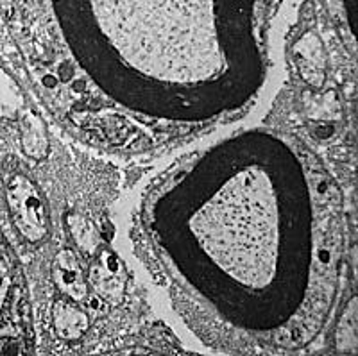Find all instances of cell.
I'll return each mask as SVG.
<instances>
[{"mask_svg": "<svg viewBox=\"0 0 358 356\" xmlns=\"http://www.w3.org/2000/svg\"><path fill=\"white\" fill-rule=\"evenodd\" d=\"M8 206L11 219L29 242H40L49 231L47 208L34 183L18 174L8 185Z\"/></svg>", "mask_w": 358, "mask_h": 356, "instance_id": "obj_1", "label": "cell"}, {"mask_svg": "<svg viewBox=\"0 0 358 356\" xmlns=\"http://www.w3.org/2000/svg\"><path fill=\"white\" fill-rule=\"evenodd\" d=\"M90 280L94 285L95 292L106 303L118 304L122 301L124 292H126V272H124L122 263L118 262L117 256L110 251H104L101 258L97 259L94 267H92V274Z\"/></svg>", "mask_w": 358, "mask_h": 356, "instance_id": "obj_2", "label": "cell"}, {"mask_svg": "<svg viewBox=\"0 0 358 356\" xmlns=\"http://www.w3.org/2000/svg\"><path fill=\"white\" fill-rule=\"evenodd\" d=\"M52 278L56 287L65 292L72 301H83L88 296L81 265L76 258V252L70 249H63L57 252L52 265Z\"/></svg>", "mask_w": 358, "mask_h": 356, "instance_id": "obj_3", "label": "cell"}, {"mask_svg": "<svg viewBox=\"0 0 358 356\" xmlns=\"http://www.w3.org/2000/svg\"><path fill=\"white\" fill-rule=\"evenodd\" d=\"M52 326L62 340H79L90 326L88 315L70 301H56L52 306Z\"/></svg>", "mask_w": 358, "mask_h": 356, "instance_id": "obj_4", "label": "cell"}, {"mask_svg": "<svg viewBox=\"0 0 358 356\" xmlns=\"http://www.w3.org/2000/svg\"><path fill=\"white\" fill-rule=\"evenodd\" d=\"M296 52L299 56V70H301L305 81L319 88L324 81V72H321L322 66H324V56H322L319 38L313 33L305 34L296 43Z\"/></svg>", "mask_w": 358, "mask_h": 356, "instance_id": "obj_5", "label": "cell"}, {"mask_svg": "<svg viewBox=\"0 0 358 356\" xmlns=\"http://www.w3.org/2000/svg\"><path fill=\"white\" fill-rule=\"evenodd\" d=\"M22 149L29 158L43 159L49 154V134L43 118L34 111H27L20 126Z\"/></svg>", "mask_w": 358, "mask_h": 356, "instance_id": "obj_6", "label": "cell"}, {"mask_svg": "<svg viewBox=\"0 0 358 356\" xmlns=\"http://www.w3.org/2000/svg\"><path fill=\"white\" fill-rule=\"evenodd\" d=\"M24 104V95L11 76L0 66V117L15 118Z\"/></svg>", "mask_w": 358, "mask_h": 356, "instance_id": "obj_7", "label": "cell"}, {"mask_svg": "<svg viewBox=\"0 0 358 356\" xmlns=\"http://www.w3.org/2000/svg\"><path fill=\"white\" fill-rule=\"evenodd\" d=\"M337 349L342 353L357 351V299L351 301L338 320L337 335H335Z\"/></svg>", "mask_w": 358, "mask_h": 356, "instance_id": "obj_8", "label": "cell"}, {"mask_svg": "<svg viewBox=\"0 0 358 356\" xmlns=\"http://www.w3.org/2000/svg\"><path fill=\"white\" fill-rule=\"evenodd\" d=\"M306 117L312 120H335L341 117V102L335 92H326L322 95H308L305 101Z\"/></svg>", "mask_w": 358, "mask_h": 356, "instance_id": "obj_9", "label": "cell"}, {"mask_svg": "<svg viewBox=\"0 0 358 356\" xmlns=\"http://www.w3.org/2000/svg\"><path fill=\"white\" fill-rule=\"evenodd\" d=\"M66 226H69L70 233H72L73 240L79 243L83 251L86 255H94L95 247H97L99 238H97V233H95L94 226L81 217V215H69L66 217Z\"/></svg>", "mask_w": 358, "mask_h": 356, "instance_id": "obj_10", "label": "cell"}, {"mask_svg": "<svg viewBox=\"0 0 358 356\" xmlns=\"http://www.w3.org/2000/svg\"><path fill=\"white\" fill-rule=\"evenodd\" d=\"M8 278H6L4 272H0V310H4V303H6V297H8Z\"/></svg>", "mask_w": 358, "mask_h": 356, "instance_id": "obj_11", "label": "cell"}]
</instances>
